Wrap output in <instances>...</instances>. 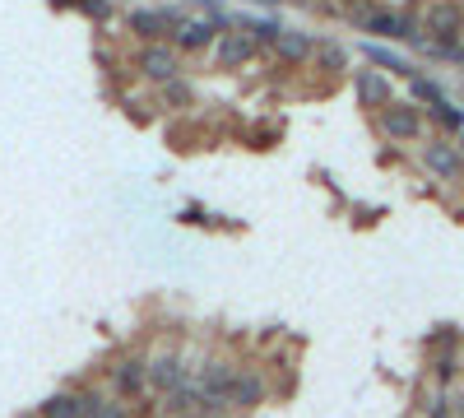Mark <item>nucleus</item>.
I'll return each mask as SVG.
<instances>
[{"label":"nucleus","instance_id":"obj_1","mask_svg":"<svg viewBox=\"0 0 464 418\" xmlns=\"http://www.w3.org/2000/svg\"><path fill=\"white\" fill-rule=\"evenodd\" d=\"M381 126H385V135L391 140H418L422 135V117H418V107H385L381 112Z\"/></svg>","mask_w":464,"mask_h":418},{"label":"nucleus","instance_id":"obj_2","mask_svg":"<svg viewBox=\"0 0 464 418\" xmlns=\"http://www.w3.org/2000/svg\"><path fill=\"white\" fill-rule=\"evenodd\" d=\"M428 33H437L441 43H450V37H459V33H464V10H459V5H450V0H441V5H432V10H428Z\"/></svg>","mask_w":464,"mask_h":418},{"label":"nucleus","instance_id":"obj_3","mask_svg":"<svg viewBox=\"0 0 464 418\" xmlns=\"http://www.w3.org/2000/svg\"><path fill=\"white\" fill-rule=\"evenodd\" d=\"M422 163H428L437 177H459V168H464V159H459V149L455 144H428V149H422Z\"/></svg>","mask_w":464,"mask_h":418},{"label":"nucleus","instance_id":"obj_4","mask_svg":"<svg viewBox=\"0 0 464 418\" xmlns=\"http://www.w3.org/2000/svg\"><path fill=\"white\" fill-rule=\"evenodd\" d=\"M93 409H98V400H89V395H52L43 404V418H89Z\"/></svg>","mask_w":464,"mask_h":418},{"label":"nucleus","instance_id":"obj_5","mask_svg":"<svg viewBox=\"0 0 464 418\" xmlns=\"http://www.w3.org/2000/svg\"><path fill=\"white\" fill-rule=\"evenodd\" d=\"M358 93L367 107H391V80H381L376 70H362L358 74Z\"/></svg>","mask_w":464,"mask_h":418},{"label":"nucleus","instance_id":"obj_6","mask_svg":"<svg viewBox=\"0 0 464 418\" xmlns=\"http://www.w3.org/2000/svg\"><path fill=\"white\" fill-rule=\"evenodd\" d=\"M149 382L159 386V391H181V363H177L172 354H163L159 363L149 367Z\"/></svg>","mask_w":464,"mask_h":418},{"label":"nucleus","instance_id":"obj_7","mask_svg":"<svg viewBox=\"0 0 464 418\" xmlns=\"http://www.w3.org/2000/svg\"><path fill=\"white\" fill-rule=\"evenodd\" d=\"M140 65L153 74V80H177V56L163 52V47H149V52L140 56Z\"/></svg>","mask_w":464,"mask_h":418},{"label":"nucleus","instance_id":"obj_8","mask_svg":"<svg viewBox=\"0 0 464 418\" xmlns=\"http://www.w3.org/2000/svg\"><path fill=\"white\" fill-rule=\"evenodd\" d=\"M172 24H177V15H172V10H149V15H130V28H135V33H149V37H153V33H168Z\"/></svg>","mask_w":464,"mask_h":418},{"label":"nucleus","instance_id":"obj_9","mask_svg":"<svg viewBox=\"0 0 464 418\" xmlns=\"http://www.w3.org/2000/svg\"><path fill=\"white\" fill-rule=\"evenodd\" d=\"M246 56H251V37L227 33V37H223V47H218V65H237V61H246Z\"/></svg>","mask_w":464,"mask_h":418},{"label":"nucleus","instance_id":"obj_10","mask_svg":"<svg viewBox=\"0 0 464 418\" xmlns=\"http://www.w3.org/2000/svg\"><path fill=\"white\" fill-rule=\"evenodd\" d=\"M275 47H279V56L302 61L306 52H312V37H306V33H279V37H275Z\"/></svg>","mask_w":464,"mask_h":418},{"label":"nucleus","instance_id":"obj_11","mask_svg":"<svg viewBox=\"0 0 464 418\" xmlns=\"http://www.w3.org/2000/svg\"><path fill=\"white\" fill-rule=\"evenodd\" d=\"M260 395H265V382H260L256 372H246V376H237V382H232V400H237V404H256Z\"/></svg>","mask_w":464,"mask_h":418},{"label":"nucleus","instance_id":"obj_12","mask_svg":"<svg viewBox=\"0 0 464 418\" xmlns=\"http://www.w3.org/2000/svg\"><path fill=\"white\" fill-rule=\"evenodd\" d=\"M177 43L181 47H205V43H214V24H181V33H177Z\"/></svg>","mask_w":464,"mask_h":418},{"label":"nucleus","instance_id":"obj_13","mask_svg":"<svg viewBox=\"0 0 464 418\" xmlns=\"http://www.w3.org/2000/svg\"><path fill=\"white\" fill-rule=\"evenodd\" d=\"M116 386H121V391H140L144 386V363H121V367H116Z\"/></svg>","mask_w":464,"mask_h":418},{"label":"nucleus","instance_id":"obj_14","mask_svg":"<svg viewBox=\"0 0 464 418\" xmlns=\"http://www.w3.org/2000/svg\"><path fill=\"white\" fill-rule=\"evenodd\" d=\"M432 372H437V382H450V376L459 372V358H455V349L446 345L441 354H437V363H432Z\"/></svg>","mask_w":464,"mask_h":418},{"label":"nucleus","instance_id":"obj_15","mask_svg":"<svg viewBox=\"0 0 464 418\" xmlns=\"http://www.w3.org/2000/svg\"><path fill=\"white\" fill-rule=\"evenodd\" d=\"M372 61H376V65H391V70H400V74H409V61L395 56V52H385V47H372Z\"/></svg>","mask_w":464,"mask_h":418},{"label":"nucleus","instance_id":"obj_16","mask_svg":"<svg viewBox=\"0 0 464 418\" xmlns=\"http://www.w3.org/2000/svg\"><path fill=\"white\" fill-rule=\"evenodd\" d=\"M321 56H325V65H334V70L343 65V52H339V47H321Z\"/></svg>","mask_w":464,"mask_h":418},{"label":"nucleus","instance_id":"obj_17","mask_svg":"<svg viewBox=\"0 0 464 418\" xmlns=\"http://www.w3.org/2000/svg\"><path fill=\"white\" fill-rule=\"evenodd\" d=\"M84 10L98 15V19H107V0H84Z\"/></svg>","mask_w":464,"mask_h":418}]
</instances>
